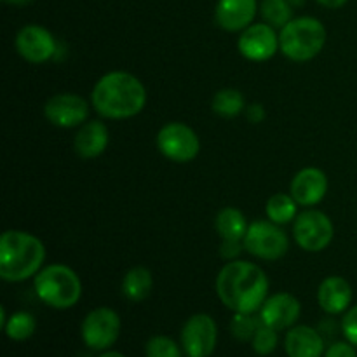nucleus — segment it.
<instances>
[{
  "label": "nucleus",
  "mask_w": 357,
  "mask_h": 357,
  "mask_svg": "<svg viewBox=\"0 0 357 357\" xmlns=\"http://www.w3.org/2000/svg\"><path fill=\"white\" fill-rule=\"evenodd\" d=\"M216 295L232 312L255 314L268 298V278L264 268L244 260H232L216 275Z\"/></svg>",
  "instance_id": "obj_1"
},
{
  "label": "nucleus",
  "mask_w": 357,
  "mask_h": 357,
  "mask_svg": "<svg viewBox=\"0 0 357 357\" xmlns=\"http://www.w3.org/2000/svg\"><path fill=\"white\" fill-rule=\"evenodd\" d=\"M121 317L110 307H98L91 310L82 321L80 335L84 344L93 351H108L121 335Z\"/></svg>",
  "instance_id": "obj_9"
},
{
  "label": "nucleus",
  "mask_w": 357,
  "mask_h": 357,
  "mask_svg": "<svg viewBox=\"0 0 357 357\" xmlns=\"http://www.w3.org/2000/svg\"><path fill=\"white\" fill-rule=\"evenodd\" d=\"M153 289V275L146 267H132L122 279V295L132 303H139L150 296Z\"/></svg>",
  "instance_id": "obj_20"
},
{
  "label": "nucleus",
  "mask_w": 357,
  "mask_h": 357,
  "mask_svg": "<svg viewBox=\"0 0 357 357\" xmlns=\"http://www.w3.org/2000/svg\"><path fill=\"white\" fill-rule=\"evenodd\" d=\"M296 209H298V202L293 199L291 194H274L265 206L267 218L278 225L295 222L296 216H298Z\"/></svg>",
  "instance_id": "obj_23"
},
{
  "label": "nucleus",
  "mask_w": 357,
  "mask_h": 357,
  "mask_svg": "<svg viewBox=\"0 0 357 357\" xmlns=\"http://www.w3.org/2000/svg\"><path fill=\"white\" fill-rule=\"evenodd\" d=\"M328 192V176L319 167H303L289 185V194L293 195L298 206L312 208L317 206Z\"/></svg>",
  "instance_id": "obj_15"
},
{
  "label": "nucleus",
  "mask_w": 357,
  "mask_h": 357,
  "mask_svg": "<svg viewBox=\"0 0 357 357\" xmlns=\"http://www.w3.org/2000/svg\"><path fill=\"white\" fill-rule=\"evenodd\" d=\"M241 244H243L241 241H222V244H220V257L229 261L236 260L241 251H243L241 248H244Z\"/></svg>",
  "instance_id": "obj_31"
},
{
  "label": "nucleus",
  "mask_w": 357,
  "mask_h": 357,
  "mask_svg": "<svg viewBox=\"0 0 357 357\" xmlns=\"http://www.w3.org/2000/svg\"><path fill=\"white\" fill-rule=\"evenodd\" d=\"M110 143V132L105 122L91 121L80 126L73 139V149L80 159H96L107 150Z\"/></svg>",
  "instance_id": "obj_18"
},
{
  "label": "nucleus",
  "mask_w": 357,
  "mask_h": 357,
  "mask_svg": "<svg viewBox=\"0 0 357 357\" xmlns=\"http://www.w3.org/2000/svg\"><path fill=\"white\" fill-rule=\"evenodd\" d=\"M244 112H246L248 121L253 122V124H260V122L265 119V110L260 103L250 105V107H246V110Z\"/></svg>",
  "instance_id": "obj_32"
},
{
  "label": "nucleus",
  "mask_w": 357,
  "mask_h": 357,
  "mask_svg": "<svg viewBox=\"0 0 357 357\" xmlns=\"http://www.w3.org/2000/svg\"><path fill=\"white\" fill-rule=\"evenodd\" d=\"M237 49L250 61H268L278 54V51H281L279 33L268 23H253L241 31Z\"/></svg>",
  "instance_id": "obj_11"
},
{
  "label": "nucleus",
  "mask_w": 357,
  "mask_h": 357,
  "mask_svg": "<svg viewBox=\"0 0 357 357\" xmlns=\"http://www.w3.org/2000/svg\"><path fill=\"white\" fill-rule=\"evenodd\" d=\"M335 225L326 213L319 209H307L296 216L293 223V239L300 250L307 253H319L331 244Z\"/></svg>",
  "instance_id": "obj_7"
},
{
  "label": "nucleus",
  "mask_w": 357,
  "mask_h": 357,
  "mask_svg": "<svg viewBox=\"0 0 357 357\" xmlns=\"http://www.w3.org/2000/svg\"><path fill=\"white\" fill-rule=\"evenodd\" d=\"M35 330H37V321L30 312H14L3 326L7 337L14 342L28 340L33 337Z\"/></svg>",
  "instance_id": "obj_25"
},
{
  "label": "nucleus",
  "mask_w": 357,
  "mask_h": 357,
  "mask_svg": "<svg viewBox=\"0 0 357 357\" xmlns=\"http://www.w3.org/2000/svg\"><path fill=\"white\" fill-rule=\"evenodd\" d=\"M45 246L24 230H6L0 237V278L6 282H23L42 271Z\"/></svg>",
  "instance_id": "obj_3"
},
{
  "label": "nucleus",
  "mask_w": 357,
  "mask_h": 357,
  "mask_svg": "<svg viewBox=\"0 0 357 357\" xmlns=\"http://www.w3.org/2000/svg\"><path fill=\"white\" fill-rule=\"evenodd\" d=\"M211 108L216 115H220V117L234 119L246 110V100H244L241 91L227 87V89H220L218 93L213 96Z\"/></svg>",
  "instance_id": "obj_22"
},
{
  "label": "nucleus",
  "mask_w": 357,
  "mask_h": 357,
  "mask_svg": "<svg viewBox=\"0 0 357 357\" xmlns=\"http://www.w3.org/2000/svg\"><path fill=\"white\" fill-rule=\"evenodd\" d=\"M289 2H291L293 7H300V6H303V2H305V0H289Z\"/></svg>",
  "instance_id": "obj_36"
},
{
  "label": "nucleus",
  "mask_w": 357,
  "mask_h": 357,
  "mask_svg": "<svg viewBox=\"0 0 357 357\" xmlns=\"http://www.w3.org/2000/svg\"><path fill=\"white\" fill-rule=\"evenodd\" d=\"M6 3H9V6H17V7H23V6H28V3H31L33 0H3Z\"/></svg>",
  "instance_id": "obj_34"
},
{
  "label": "nucleus",
  "mask_w": 357,
  "mask_h": 357,
  "mask_svg": "<svg viewBox=\"0 0 357 357\" xmlns=\"http://www.w3.org/2000/svg\"><path fill=\"white\" fill-rule=\"evenodd\" d=\"M44 115L56 128H80L89 115V103L75 93H59L45 101Z\"/></svg>",
  "instance_id": "obj_12"
},
{
  "label": "nucleus",
  "mask_w": 357,
  "mask_h": 357,
  "mask_svg": "<svg viewBox=\"0 0 357 357\" xmlns=\"http://www.w3.org/2000/svg\"><path fill=\"white\" fill-rule=\"evenodd\" d=\"M215 227L222 241H241L243 243L250 223L243 211H239L237 208H223L216 215Z\"/></svg>",
  "instance_id": "obj_21"
},
{
  "label": "nucleus",
  "mask_w": 357,
  "mask_h": 357,
  "mask_svg": "<svg viewBox=\"0 0 357 357\" xmlns=\"http://www.w3.org/2000/svg\"><path fill=\"white\" fill-rule=\"evenodd\" d=\"M288 357H321L324 354V340L317 330L310 326H293L284 340Z\"/></svg>",
  "instance_id": "obj_19"
},
{
  "label": "nucleus",
  "mask_w": 357,
  "mask_h": 357,
  "mask_svg": "<svg viewBox=\"0 0 357 357\" xmlns=\"http://www.w3.org/2000/svg\"><path fill=\"white\" fill-rule=\"evenodd\" d=\"M260 324V317H253V314L234 312L232 321H230V331H232V337L239 342H251Z\"/></svg>",
  "instance_id": "obj_26"
},
{
  "label": "nucleus",
  "mask_w": 357,
  "mask_h": 357,
  "mask_svg": "<svg viewBox=\"0 0 357 357\" xmlns=\"http://www.w3.org/2000/svg\"><path fill=\"white\" fill-rule=\"evenodd\" d=\"M218 342V326L209 314H194L181 328V349L187 357H209Z\"/></svg>",
  "instance_id": "obj_10"
},
{
  "label": "nucleus",
  "mask_w": 357,
  "mask_h": 357,
  "mask_svg": "<svg viewBox=\"0 0 357 357\" xmlns=\"http://www.w3.org/2000/svg\"><path fill=\"white\" fill-rule=\"evenodd\" d=\"M257 13V0H218L215 7V20L222 30L237 33L253 24Z\"/></svg>",
  "instance_id": "obj_16"
},
{
  "label": "nucleus",
  "mask_w": 357,
  "mask_h": 357,
  "mask_svg": "<svg viewBox=\"0 0 357 357\" xmlns=\"http://www.w3.org/2000/svg\"><path fill=\"white\" fill-rule=\"evenodd\" d=\"M100 357H126L124 354H121V352H115V351H107L103 352Z\"/></svg>",
  "instance_id": "obj_35"
},
{
  "label": "nucleus",
  "mask_w": 357,
  "mask_h": 357,
  "mask_svg": "<svg viewBox=\"0 0 357 357\" xmlns=\"http://www.w3.org/2000/svg\"><path fill=\"white\" fill-rule=\"evenodd\" d=\"M33 289L38 300L56 310H66L77 305L82 296V281L73 268L63 264L42 267L33 278Z\"/></svg>",
  "instance_id": "obj_4"
},
{
  "label": "nucleus",
  "mask_w": 357,
  "mask_h": 357,
  "mask_svg": "<svg viewBox=\"0 0 357 357\" xmlns=\"http://www.w3.org/2000/svg\"><path fill=\"white\" fill-rule=\"evenodd\" d=\"M16 51L24 61L40 65L56 54V40L47 28L26 24L16 35Z\"/></svg>",
  "instance_id": "obj_13"
},
{
  "label": "nucleus",
  "mask_w": 357,
  "mask_h": 357,
  "mask_svg": "<svg viewBox=\"0 0 357 357\" xmlns=\"http://www.w3.org/2000/svg\"><path fill=\"white\" fill-rule=\"evenodd\" d=\"M243 246L258 260L275 261L288 253L289 237L278 223L271 220H255L248 227Z\"/></svg>",
  "instance_id": "obj_6"
},
{
  "label": "nucleus",
  "mask_w": 357,
  "mask_h": 357,
  "mask_svg": "<svg viewBox=\"0 0 357 357\" xmlns=\"http://www.w3.org/2000/svg\"><path fill=\"white\" fill-rule=\"evenodd\" d=\"M180 345L169 337H164V335H157L152 337L146 342L145 347V356L146 357H181Z\"/></svg>",
  "instance_id": "obj_28"
},
{
  "label": "nucleus",
  "mask_w": 357,
  "mask_h": 357,
  "mask_svg": "<svg viewBox=\"0 0 357 357\" xmlns=\"http://www.w3.org/2000/svg\"><path fill=\"white\" fill-rule=\"evenodd\" d=\"M324 357H357L356 347L351 342H337V344L330 345Z\"/></svg>",
  "instance_id": "obj_30"
},
{
  "label": "nucleus",
  "mask_w": 357,
  "mask_h": 357,
  "mask_svg": "<svg viewBox=\"0 0 357 357\" xmlns=\"http://www.w3.org/2000/svg\"><path fill=\"white\" fill-rule=\"evenodd\" d=\"M326 28L317 17L300 16L293 17L279 31L281 52L288 59L305 63L321 54L326 44Z\"/></svg>",
  "instance_id": "obj_5"
},
{
  "label": "nucleus",
  "mask_w": 357,
  "mask_h": 357,
  "mask_svg": "<svg viewBox=\"0 0 357 357\" xmlns=\"http://www.w3.org/2000/svg\"><path fill=\"white\" fill-rule=\"evenodd\" d=\"M317 303L330 316L345 314L352 303V286L342 275H330L317 288Z\"/></svg>",
  "instance_id": "obj_17"
},
{
  "label": "nucleus",
  "mask_w": 357,
  "mask_h": 357,
  "mask_svg": "<svg viewBox=\"0 0 357 357\" xmlns=\"http://www.w3.org/2000/svg\"><path fill=\"white\" fill-rule=\"evenodd\" d=\"M260 14L265 23L274 28H282L293 20V6L289 0H261Z\"/></svg>",
  "instance_id": "obj_24"
},
{
  "label": "nucleus",
  "mask_w": 357,
  "mask_h": 357,
  "mask_svg": "<svg viewBox=\"0 0 357 357\" xmlns=\"http://www.w3.org/2000/svg\"><path fill=\"white\" fill-rule=\"evenodd\" d=\"M302 314V305L291 293H275L268 296L260 309V321L274 330L282 331L293 328Z\"/></svg>",
  "instance_id": "obj_14"
},
{
  "label": "nucleus",
  "mask_w": 357,
  "mask_h": 357,
  "mask_svg": "<svg viewBox=\"0 0 357 357\" xmlns=\"http://www.w3.org/2000/svg\"><path fill=\"white\" fill-rule=\"evenodd\" d=\"M91 105L103 119L124 121L142 114L146 105V89L138 77L117 70L94 84Z\"/></svg>",
  "instance_id": "obj_2"
},
{
  "label": "nucleus",
  "mask_w": 357,
  "mask_h": 357,
  "mask_svg": "<svg viewBox=\"0 0 357 357\" xmlns=\"http://www.w3.org/2000/svg\"><path fill=\"white\" fill-rule=\"evenodd\" d=\"M316 2L319 3V6L326 7V9H340V7H344L349 0H316Z\"/></svg>",
  "instance_id": "obj_33"
},
{
  "label": "nucleus",
  "mask_w": 357,
  "mask_h": 357,
  "mask_svg": "<svg viewBox=\"0 0 357 357\" xmlns=\"http://www.w3.org/2000/svg\"><path fill=\"white\" fill-rule=\"evenodd\" d=\"M157 149L166 157L178 164H187L194 160L201 152L199 136L190 126L183 122H167L157 132Z\"/></svg>",
  "instance_id": "obj_8"
},
{
  "label": "nucleus",
  "mask_w": 357,
  "mask_h": 357,
  "mask_svg": "<svg viewBox=\"0 0 357 357\" xmlns=\"http://www.w3.org/2000/svg\"><path fill=\"white\" fill-rule=\"evenodd\" d=\"M342 333H344L345 340L351 342L357 349V305L351 307L344 314V319H342Z\"/></svg>",
  "instance_id": "obj_29"
},
{
  "label": "nucleus",
  "mask_w": 357,
  "mask_h": 357,
  "mask_svg": "<svg viewBox=\"0 0 357 357\" xmlns=\"http://www.w3.org/2000/svg\"><path fill=\"white\" fill-rule=\"evenodd\" d=\"M279 331L274 330V328L267 326V324L261 323L260 328L255 333L253 340H251V345H253L255 352L258 356H271L272 352L278 349L279 344Z\"/></svg>",
  "instance_id": "obj_27"
}]
</instances>
